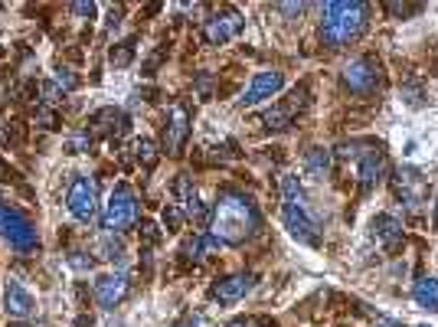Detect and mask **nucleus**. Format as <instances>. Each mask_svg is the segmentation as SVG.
<instances>
[{
	"instance_id": "f257e3e1",
	"label": "nucleus",
	"mask_w": 438,
	"mask_h": 327,
	"mask_svg": "<svg viewBox=\"0 0 438 327\" xmlns=\"http://www.w3.org/2000/svg\"><path fill=\"white\" fill-rule=\"evenodd\" d=\"M370 23V3L363 0H334L321 7V43L327 49H343L357 43Z\"/></svg>"
},
{
	"instance_id": "f03ea898",
	"label": "nucleus",
	"mask_w": 438,
	"mask_h": 327,
	"mask_svg": "<svg viewBox=\"0 0 438 327\" xmlns=\"http://www.w3.org/2000/svg\"><path fill=\"white\" fill-rule=\"evenodd\" d=\"M210 226H213V236L226 246H242L246 239H252L262 226L256 207L249 203L246 196L239 193H223L216 200L213 216H210Z\"/></svg>"
},
{
	"instance_id": "7ed1b4c3",
	"label": "nucleus",
	"mask_w": 438,
	"mask_h": 327,
	"mask_svg": "<svg viewBox=\"0 0 438 327\" xmlns=\"http://www.w3.org/2000/svg\"><path fill=\"white\" fill-rule=\"evenodd\" d=\"M138 223V196L128 184H118L108 196L105 209H102V229H108L111 236L115 232H125Z\"/></svg>"
},
{
	"instance_id": "20e7f679",
	"label": "nucleus",
	"mask_w": 438,
	"mask_h": 327,
	"mask_svg": "<svg viewBox=\"0 0 438 327\" xmlns=\"http://www.w3.org/2000/svg\"><path fill=\"white\" fill-rule=\"evenodd\" d=\"M343 86L350 88L353 95H370V92H376V88L383 86V69H380L376 59L360 56V59H353L343 69Z\"/></svg>"
},
{
	"instance_id": "39448f33",
	"label": "nucleus",
	"mask_w": 438,
	"mask_h": 327,
	"mask_svg": "<svg viewBox=\"0 0 438 327\" xmlns=\"http://www.w3.org/2000/svg\"><path fill=\"white\" fill-rule=\"evenodd\" d=\"M65 207L79 223H92L98 213V186L95 180L88 177H75L72 186H69V196H65Z\"/></svg>"
},
{
	"instance_id": "423d86ee",
	"label": "nucleus",
	"mask_w": 438,
	"mask_h": 327,
	"mask_svg": "<svg viewBox=\"0 0 438 327\" xmlns=\"http://www.w3.org/2000/svg\"><path fill=\"white\" fill-rule=\"evenodd\" d=\"M190 138V109L183 102H173L167 125H164V151L167 154H180L183 144Z\"/></svg>"
},
{
	"instance_id": "0eeeda50",
	"label": "nucleus",
	"mask_w": 438,
	"mask_h": 327,
	"mask_svg": "<svg viewBox=\"0 0 438 327\" xmlns=\"http://www.w3.org/2000/svg\"><path fill=\"white\" fill-rule=\"evenodd\" d=\"M281 216H285V226H288V232L295 236L298 242H304V246H321V232H318V223L304 213V207H298V203H285V209H281Z\"/></svg>"
},
{
	"instance_id": "6e6552de",
	"label": "nucleus",
	"mask_w": 438,
	"mask_h": 327,
	"mask_svg": "<svg viewBox=\"0 0 438 327\" xmlns=\"http://www.w3.org/2000/svg\"><path fill=\"white\" fill-rule=\"evenodd\" d=\"M239 30H242V17L235 10H219L206 20L203 40H206V46H223V43H229L233 36H239Z\"/></svg>"
},
{
	"instance_id": "1a4fd4ad",
	"label": "nucleus",
	"mask_w": 438,
	"mask_h": 327,
	"mask_svg": "<svg viewBox=\"0 0 438 327\" xmlns=\"http://www.w3.org/2000/svg\"><path fill=\"white\" fill-rule=\"evenodd\" d=\"M281 86H285V76H281L278 69H268V72H256V76H252V82H249V88L242 92V98H239V105H242V109H249V105H258L262 98H272V95H275Z\"/></svg>"
},
{
	"instance_id": "9d476101",
	"label": "nucleus",
	"mask_w": 438,
	"mask_h": 327,
	"mask_svg": "<svg viewBox=\"0 0 438 327\" xmlns=\"http://www.w3.org/2000/svg\"><path fill=\"white\" fill-rule=\"evenodd\" d=\"M252 285H256V275H229V278H219V282L210 288L219 305H235L239 298H246L252 292Z\"/></svg>"
},
{
	"instance_id": "9b49d317",
	"label": "nucleus",
	"mask_w": 438,
	"mask_h": 327,
	"mask_svg": "<svg viewBox=\"0 0 438 327\" xmlns=\"http://www.w3.org/2000/svg\"><path fill=\"white\" fill-rule=\"evenodd\" d=\"M125 294H128V278H125L121 272L102 275V278L95 282V301L102 308H108V311L121 305V298H125Z\"/></svg>"
},
{
	"instance_id": "f8f14e48",
	"label": "nucleus",
	"mask_w": 438,
	"mask_h": 327,
	"mask_svg": "<svg viewBox=\"0 0 438 327\" xmlns=\"http://www.w3.org/2000/svg\"><path fill=\"white\" fill-rule=\"evenodd\" d=\"M3 236H7V242H10L17 252L36 249V226H33L23 213H17V209H13V216H10V223H7V232H3Z\"/></svg>"
},
{
	"instance_id": "ddd939ff",
	"label": "nucleus",
	"mask_w": 438,
	"mask_h": 327,
	"mask_svg": "<svg viewBox=\"0 0 438 327\" xmlns=\"http://www.w3.org/2000/svg\"><path fill=\"white\" fill-rule=\"evenodd\" d=\"M383 170H386V161H383V151H366L360 157V167H357V184L363 193L376 190L380 180H383Z\"/></svg>"
},
{
	"instance_id": "4468645a",
	"label": "nucleus",
	"mask_w": 438,
	"mask_h": 327,
	"mask_svg": "<svg viewBox=\"0 0 438 327\" xmlns=\"http://www.w3.org/2000/svg\"><path fill=\"white\" fill-rule=\"evenodd\" d=\"M396 193L406 200V207H419V203L425 200V180L419 177V170L402 167V170L396 174Z\"/></svg>"
},
{
	"instance_id": "2eb2a0df",
	"label": "nucleus",
	"mask_w": 438,
	"mask_h": 327,
	"mask_svg": "<svg viewBox=\"0 0 438 327\" xmlns=\"http://www.w3.org/2000/svg\"><path fill=\"white\" fill-rule=\"evenodd\" d=\"M373 239L380 242L386 252H396L402 246V223L396 216H389V213H380V216L373 219Z\"/></svg>"
},
{
	"instance_id": "dca6fc26",
	"label": "nucleus",
	"mask_w": 438,
	"mask_h": 327,
	"mask_svg": "<svg viewBox=\"0 0 438 327\" xmlns=\"http://www.w3.org/2000/svg\"><path fill=\"white\" fill-rule=\"evenodd\" d=\"M3 308H7L10 317L23 321L26 314H33V294L20 282H7V288H3Z\"/></svg>"
},
{
	"instance_id": "f3484780",
	"label": "nucleus",
	"mask_w": 438,
	"mask_h": 327,
	"mask_svg": "<svg viewBox=\"0 0 438 327\" xmlns=\"http://www.w3.org/2000/svg\"><path fill=\"white\" fill-rule=\"evenodd\" d=\"M304 167H308V174L318 177V180L331 177V170H334V151H324V147H311V151L304 154Z\"/></svg>"
},
{
	"instance_id": "a211bd4d",
	"label": "nucleus",
	"mask_w": 438,
	"mask_h": 327,
	"mask_svg": "<svg viewBox=\"0 0 438 327\" xmlns=\"http://www.w3.org/2000/svg\"><path fill=\"white\" fill-rule=\"evenodd\" d=\"M412 298H416L419 308L425 311H438V278H419L416 288H412Z\"/></svg>"
},
{
	"instance_id": "6ab92c4d",
	"label": "nucleus",
	"mask_w": 438,
	"mask_h": 327,
	"mask_svg": "<svg viewBox=\"0 0 438 327\" xmlns=\"http://www.w3.org/2000/svg\"><path fill=\"white\" fill-rule=\"evenodd\" d=\"M216 249H219V239H216L213 232H203V236H193L183 252H193V259H206V255H213Z\"/></svg>"
},
{
	"instance_id": "aec40b11",
	"label": "nucleus",
	"mask_w": 438,
	"mask_h": 327,
	"mask_svg": "<svg viewBox=\"0 0 438 327\" xmlns=\"http://www.w3.org/2000/svg\"><path fill=\"white\" fill-rule=\"evenodd\" d=\"M291 118H295V115H291L285 105H275V109H268L258 121H262L268 131H285V128H291Z\"/></svg>"
},
{
	"instance_id": "412c9836",
	"label": "nucleus",
	"mask_w": 438,
	"mask_h": 327,
	"mask_svg": "<svg viewBox=\"0 0 438 327\" xmlns=\"http://www.w3.org/2000/svg\"><path fill=\"white\" fill-rule=\"evenodd\" d=\"M121 118H125V115L108 105V109H98L95 115H92V128L95 131H115V128H121Z\"/></svg>"
},
{
	"instance_id": "4be33fe9",
	"label": "nucleus",
	"mask_w": 438,
	"mask_h": 327,
	"mask_svg": "<svg viewBox=\"0 0 438 327\" xmlns=\"http://www.w3.org/2000/svg\"><path fill=\"white\" fill-rule=\"evenodd\" d=\"M134 154H138V161L144 164L148 170H154V167H157V157H161V154H157V144L150 141V138H138V141H134Z\"/></svg>"
},
{
	"instance_id": "5701e85b",
	"label": "nucleus",
	"mask_w": 438,
	"mask_h": 327,
	"mask_svg": "<svg viewBox=\"0 0 438 327\" xmlns=\"http://www.w3.org/2000/svg\"><path fill=\"white\" fill-rule=\"evenodd\" d=\"M173 193H177V203L190 207L193 200H196V186H193V177H190V174H177V180H173Z\"/></svg>"
},
{
	"instance_id": "b1692460",
	"label": "nucleus",
	"mask_w": 438,
	"mask_h": 327,
	"mask_svg": "<svg viewBox=\"0 0 438 327\" xmlns=\"http://www.w3.org/2000/svg\"><path fill=\"white\" fill-rule=\"evenodd\" d=\"M108 59H111V65H118V69H125V65L134 59V40H125V43H115L111 46V53H108Z\"/></svg>"
},
{
	"instance_id": "393cba45",
	"label": "nucleus",
	"mask_w": 438,
	"mask_h": 327,
	"mask_svg": "<svg viewBox=\"0 0 438 327\" xmlns=\"http://www.w3.org/2000/svg\"><path fill=\"white\" fill-rule=\"evenodd\" d=\"M183 219H187V213H183L180 207H171V203H167V207L161 209V223H164V229H167V232H180Z\"/></svg>"
},
{
	"instance_id": "a878e982",
	"label": "nucleus",
	"mask_w": 438,
	"mask_h": 327,
	"mask_svg": "<svg viewBox=\"0 0 438 327\" xmlns=\"http://www.w3.org/2000/svg\"><path fill=\"white\" fill-rule=\"evenodd\" d=\"M281 193H285V203H298V207H304V193H301L298 177H291V174L281 177Z\"/></svg>"
},
{
	"instance_id": "bb28decb",
	"label": "nucleus",
	"mask_w": 438,
	"mask_h": 327,
	"mask_svg": "<svg viewBox=\"0 0 438 327\" xmlns=\"http://www.w3.org/2000/svg\"><path fill=\"white\" fill-rule=\"evenodd\" d=\"M53 82L63 88V92H75V88H79V76H75L72 69H65V65H59V69H56Z\"/></svg>"
},
{
	"instance_id": "cd10ccee",
	"label": "nucleus",
	"mask_w": 438,
	"mask_h": 327,
	"mask_svg": "<svg viewBox=\"0 0 438 327\" xmlns=\"http://www.w3.org/2000/svg\"><path fill=\"white\" fill-rule=\"evenodd\" d=\"M40 95H43V105H59L65 98V92L56 82H40Z\"/></svg>"
},
{
	"instance_id": "c85d7f7f",
	"label": "nucleus",
	"mask_w": 438,
	"mask_h": 327,
	"mask_svg": "<svg viewBox=\"0 0 438 327\" xmlns=\"http://www.w3.org/2000/svg\"><path fill=\"white\" fill-rule=\"evenodd\" d=\"M213 86H216L213 72H196V79H193V88H196V95H200V98L213 95Z\"/></svg>"
},
{
	"instance_id": "c756f323",
	"label": "nucleus",
	"mask_w": 438,
	"mask_h": 327,
	"mask_svg": "<svg viewBox=\"0 0 438 327\" xmlns=\"http://www.w3.org/2000/svg\"><path fill=\"white\" fill-rule=\"evenodd\" d=\"M92 147V134L88 131H82V134H72L69 141H65V154H82Z\"/></svg>"
},
{
	"instance_id": "7c9ffc66",
	"label": "nucleus",
	"mask_w": 438,
	"mask_h": 327,
	"mask_svg": "<svg viewBox=\"0 0 438 327\" xmlns=\"http://www.w3.org/2000/svg\"><path fill=\"white\" fill-rule=\"evenodd\" d=\"M36 125H40V128H46V131H56L59 128V115H56L53 109H36Z\"/></svg>"
},
{
	"instance_id": "2f4dec72",
	"label": "nucleus",
	"mask_w": 438,
	"mask_h": 327,
	"mask_svg": "<svg viewBox=\"0 0 438 327\" xmlns=\"http://www.w3.org/2000/svg\"><path fill=\"white\" fill-rule=\"evenodd\" d=\"M141 242H144V246H157V242H161V229H157V223H150V219L141 223Z\"/></svg>"
},
{
	"instance_id": "473e14b6",
	"label": "nucleus",
	"mask_w": 438,
	"mask_h": 327,
	"mask_svg": "<svg viewBox=\"0 0 438 327\" xmlns=\"http://www.w3.org/2000/svg\"><path fill=\"white\" fill-rule=\"evenodd\" d=\"M422 7L419 3H386V13L389 17H412V13H419Z\"/></svg>"
},
{
	"instance_id": "72a5a7b5",
	"label": "nucleus",
	"mask_w": 438,
	"mask_h": 327,
	"mask_svg": "<svg viewBox=\"0 0 438 327\" xmlns=\"http://www.w3.org/2000/svg\"><path fill=\"white\" fill-rule=\"evenodd\" d=\"M69 265L79 269V272H88V269H92V255H86V252H72V255H69Z\"/></svg>"
},
{
	"instance_id": "f704fd0d",
	"label": "nucleus",
	"mask_w": 438,
	"mask_h": 327,
	"mask_svg": "<svg viewBox=\"0 0 438 327\" xmlns=\"http://www.w3.org/2000/svg\"><path fill=\"white\" fill-rule=\"evenodd\" d=\"M98 252H105V255H102V259H121V252H125V249H121V242H111V239H105V242H102V246H98Z\"/></svg>"
},
{
	"instance_id": "c9c22d12",
	"label": "nucleus",
	"mask_w": 438,
	"mask_h": 327,
	"mask_svg": "<svg viewBox=\"0 0 438 327\" xmlns=\"http://www.w3.org/2000/svg\"><path fill=\"white\" fill-rule=\"evenodd\" d=\"M95 3H86V0H79V3H72V13L75 17H82V20H92V17H95Z\"/></svg>"
},
{
	"instance_id": "e433bc0d",
	"label": "nucleus",
	"mask_w": 438,
	"mask_h": 327,
	"mask_svg": "<svg viewBox=\"0 0 438 327\" xmlns=\"http://www.w3.org/2000/svg\"><path fill=\"white\" fill-rule=\"evenodd\" d=\"M402 98H406L409 105H422V88L409 82V86H402Z\"/></svg>"
},
{
	"instance_id": "4c0bfd02",
	"label": "nucleus",
	"mask_w": 438,
	"mask_h": 327,
	"mask_svg": "<svg viewBox=\"0 0 438 327\" xmlns=\"http://www.w3.org/2000/svg\"><path fill=\"white\" fill-rule=\"evenodd\" d=\"M275 10L288 13V17H301V13H304V3H278Z\"/></svg>"
},
{
	"instance_id": "58836bf2",
	"label": "nucleus",
	"mask_w": 438,
	"mask_h": 327,
	"mask_svg": "<svg viewBox=\"0 0 438 327\" xmlns=\"http://www.w3.org/2000/svg\"><path fill=\"white\" fill-rule=\"evenodd\" d=\"M10 216H13V209L0 203V232H7V223H10Z\"/></svg>"
},
{
	"instance_id": "ea45409f",
	"label": "nucleus",
	"mask_w": 438,
	"mask_h": 327,
	"mask_svg": "<svg viewBox=\"0 0 438 327\" xmlns=\"http://www.w3.org/2000/svg\"><path fill=\"white\" fill-rule=\"evenodd\" d=\"M173 327H200V317H183L180 324H173Z\"/></svg>"
},
{
	"instance_id": "a19ab883",
	"label": "nucleus",
	"mask_w": 438,
	"mask_h": 327,
	"mask_svg": "<svg viewBox=\"0 0 438 327\" xmlns=\"http://www.w3.org/2000/svg\"><path fill=\"white\" fill-rule=\"evenodd\" d=\"M75 327H92V317H86V314H82L79 321H75Z\"/></svg>"
},
{
	"instance_id": "79ce46f5",
	"label": "nucleus",
	"mask_w": 438,
	"mask_h": 327,
	"mask_svg": "<svg viewBox=\"0 0 438 327\" xmlns=\"http://www.w3.org/2000/svg\"><path fill=\"white\" fill-rule=\"evenodd\" d=\"M226 327H246V321H233V324H226Z\"/></svg>"
},
{
	"instance_id": "37998d69",
	"label": "nucleus",
	"mask_w": 438,
	"mask_h": 327,
	"mask_svg": "<svg viewBox=\"0 0 438 327\" xmlns=\"http://www.w3.org/2000/svg\"><path fill=\"white\" fill-rule=\"evenodd\" d=\"M10 327H30V324H26V321H13Z\"/></svg>"
},
{
	"instance_id": "c03bdc74",
	"label": "nucleus",
	"mask_w": 438,
	"mask_h": 327,
	"mask_svg": "<svg viewBox=\"0 0 438 327\" xmlns=\"http://www.w3.org/2000/svg\"><path fill=\"white\" fill-rule=\"evenodd\" d=\"M435 226H438V213H435Z\"/></svg>"
},
{
	"instance_id": "a18cd8bd",
	"label": "nucleus",
	"mask_w": 438,
	"mask_h": 327,
	"mask_svg": "<svg viewBox=\"0 0 438 327\" xmlns=\"http://www.w3.org/2000/svg\"><path fill=\"white\" fill-rule=\"evenodd\" d=\"M383 327H393V324H383Z\"/></svg>"
},
{
	"instance_id": "49530a36",
	"label": "nucleus",
	"mask_w": 438,
	"mask_h": 327,
	"mask_svg": "<svg viewBox=\"0 0 438 327\" xmlns=\"http://www.w3.org/2000/svg\"><path fill=\"white\" fill-rule=\"evenodd\" d=\"M0 56H3V49H0Z\"/></svg>"
}]
</instances>
